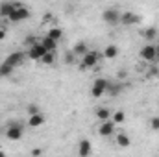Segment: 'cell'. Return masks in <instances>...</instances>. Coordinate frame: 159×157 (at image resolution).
<instances>
[{
  "mask_svg": "<svg viewBox=\"0 0 159 157\" xmlns=\"http://www.w3.org/2000/svg\"><path fill=\"white\" fill-rule=\"evenodd\" d=\"M102 19H104V22L109 24V26H119L120 24V11L115 9V7H107V9H104Z\"/></svg>",
  "mask_w": 159,
  "mask_h": 157,
  "instance_id": "obj_1",
  "label": "cell"
},
{
  "mask_svg": "<svg viewBox=\"0 0 159 157\" xmlns=\"http://www.w3.org/2000/svg\"><path fill=\"white\" fill-rule=\"evenodd\" d=\"M81 57H83V59H81V70H85V69H94V67L98 65V57H100V54H98V52H91V50H87Z\"/></svg>",
  "mask_w": 159,
  "mask_h": 157,
  "instance_id": "obj_2",
  "label": "cell"
},
{
  "mask_svg": "<svg viewBox=\"0 0 159 157\" xmlns=\"http://www.w3.org/2000/svg\"><path fill=\"white\" fill-rule=\"evenodd\" d=\"M139 54H141V57H143L144 61H148V63H154V61H157V57H159L157 46H156V44H146V46H143Z\"/></svg>",
  "mask_w": 159,
  "mask_h": 157,
  "instance_id": "obj_3",
  "label": "cell"
},
{
  "mask_svg": "<svg viewBox=\"0 0 159 157\" xmlns=\"http://www.w3.org/2000/svg\"><path fill=\"white\" fill-rule=\"evenodd\" d=\"M30 17V11L24 7V6H20V4H15V9L11 11V15L7 17L11 22H20V20H26Z\"/></svg>",
  "mask_w": 159,
  "mask_h": 157,
  "instance_id": "obj_4",
  "label": "cell"
},
{
  "mask_svg": "<svg viewBox=\"0 0 159 157\" xmlns=\"http://www.w3.org/2000/svg\"><path fill=\"white\" fill-rule=\"evenodd\" d=\"M22 135H24V129H22V126L20 124H9V128L6 129V137L9 139V141H20L22 139Z\"/></svg>",
  "mask_w": 159,
  "mask_h": 157,
  "instance_id": "obj_5",
  "label": "cell"
},
{
  "mask_svg": "<svg viewBox=\"0 0 159 157\" xmlns=\"http://www.w3.org/2000/svg\"><path fill=\"white\" fill-rule=\"evenodd\" d=\"M107 85H109L107 79H104V78L94 79V85H93V89H91V94H93L94 98H100V96L107 91Z\"/></svg>",
  "mask_w": 159,
  "mask_h": 157,
  "instance_id": "obj_6",
  "label": "cell"
},
{
  "mask_svg": "<svg viewBox=\"0 0 159 157\" xmlns=\"http://www.w3.org/2000/svg\"><path fill=\"white\" fill-rule=\"evenodd\" d=\"M46 52H48V50L44 48L43 43H35V44L30 46V50H28V57H30V59H35V61H41V57H43Z\"/></svg>",
  "mask_w": 159,
  "mask_h": 157,
  "instance_id": "obj_7",
  "label": "cell"
},
{
  "mask_svg": "<svg viewBox=\"0 0 159 157\" xmlns=\"http://www.w3.org/2000/svg\"><path fill=\"white\" fill-rule=\"evenodd\" d=\"M141 22V17L137 15V13H133V11H124V13H120V24H124V26H135V24H139Z\"/></svg>",
  "mask_w": 159,
  "mask_h": 157,
  "instance_id": "obj_8",
  "label": "cell"
},
{
  "mask_svg": "<svg viewBox=\"0 0 159 157\" xmlns=\"http://www.w3.org/2000/svg\"><path fill=\"white\" fill-rule=\"evenodd\" d=\"M113 131H115V122L113 120H102V124L98 126V133L102 135V137H109V135H113Z\"/></svg>",
  "mask_w": 159,
  "mask_h": 157,
  "instance_id": "obj_9",
  "label": "cell"
},
{
  "mask_svg": "<svg viewBox=\"0 0 159 157\" xmlns=\"http://www.w3.org/2000/svg\"><path fill=\"white\" fill-rule=\"evenodd\" d=\"M24 57H26L24 52H11V54L6 57V63H9L11 67H19V65L24 63Z\"/></svg>",
  "mask_w": 159,
  "mask_h": 157,
  "instance_id": "obj_10",
  "label": "cell"
},
{
  "mask_svg": "<svg viewBox=\"0 0 159 157\" xmlns=\"http://www.w3.org/2000/svg\"><path fill=\"white\" fill-rule=\"evenodd\" d=\"M106 59H115L117 56H119V48L115 46V44H107L106 48H104V54H102Z\"/></svg>",
  "mask_w": 159,
  "mask_h": 157,
  "instance_id": "obj_11",
  "label": "cell"
},
{
  "mask_svg": "<svg viewBox=\"0 0 159 157\" xmlns=\"http://www.w3.org/2000/svg\"><path fill=\"white\" fill-rule=\"evenodd\" d=\"M44 124V117L41 113H35V115H30V120H28V126L30 128H39Z\"/></svg>",
  "mask_w": 159,
  "mask_h": 157,
  "instance_id": "obj_12",
  "label": "cell"
},
{
  "mask_svg": "<svg viewBox=\"0 0 159 157\" xmlns=\"http://www.w3.org/2000/svg\"><path fill=\"white\" fill-rule=\"evenodd\" d=\"M13 9H15V4H11V2H2V4H0V17H6V19H7Z\"/></svg>",
  "mask_w": 159,
  "mask_h": 157,
  "instance_id": "obj_13",
  "label": "cell"
},
{
  "mask_svg": "<svg viewBox=\"0 0 159 157\" xmlns=\"http://www.w3.org/2000/svg\"><path fill=\"white\" fill-rule=\"evenodd\" d=\"M78 152H80V155H81V157H87L89 154H91V142L83 139V141L80 142V148H78Z\"/></svg>",
  "mask_w": 159,
  "mask_h": 157,
  "instance_id": "obj_14",
  "label": "cell"
},
{
  "mask_svg": "<svg viewBox=\"0 0 159 157\" xmlns=\"http://www.w3.org/2000/svg\"><path fill=\"white\" fill-rule=\"evenodd\" d=\"M43 44H44V48L48 50V52H56V48H57V41H54V39H50L48 35L44 37V39L41 41Z\"/></svg>",
  "mask_w": 159,
  "mask_h": 157,
  "instance_id": "obj_15",
  "label": "cell"
},
{
  "mask_svg": "<svg viewBox=\"0 0 159 157\" xmlns=\"http://www.w3.org/2000/svg\"><path fill=\"white\" fill-rule=\"evenodd\" d=\"M46 35H48L50 39H54V41H59L61 37H63V30H59V28H50Z\"/></svg>",
  "mask_w": 159,
  "mask_h": 157,
  "instance_id": "obj_16",
  "label": "cell"
},
{
  "mask_svg": "<svg viewBox=\"0 0 159 157\" xmlns=\"http://www.w3.org/2000/svg\"><path fill=\"white\" fill-rule=\"evenodd\" d=\"M143 35H144L146 41H154L156 37H157V30H156L154 26H150V28H146V30L143 32Z\"/></svg>",
  "mask_w": 159,
  "mask_h": 157,
  "instance_id": "obj_17",
  "label": "cell"
},
{
  "mask_svg": "<svg viewBox=\"0 0 159 157\" xmlns=\"http://www.w3.org/2000/svg\"><path fill=\"white\" fill-rule=\"evenodd\" d=\"M85 52H87V44L85 43H76L74 48H72V54L74 56H83Z\"/></svg>",
  "mask_w": 159,
  "mask_h": 157,
  "instance_id": "obj_18",
  "label": "cell"
},
{
  "mask_svg": "<svg viewBox=\"0 0 159 157\" xmlns=\"http://www.w3.org/2000/svg\"><path fill=\"white\" fill-rule=\"evenodd\" d=\"M96 117L100 118V120H107V118L111 117V111L107 107H98L96 109Z\"/></svg>",
  "mask_w": 159,
  "mask_h": 157,
  "instance_id": "obj_19",
  "label": "cell"
},
{
  "mask_svg": "<svg viewBox=\"0 0 159 157\" xmlns=\"http://www.w3.org/2000/svg\"><path fill=\"white\" fill-rule=\"evenodd\" d=\"M13 69H15V67H11L9 63H6V61H4V63L0 65V76H9V74L13 72Z\"/></svg>",
  "mask_w": 159,
  "mask_h": 157,
  "instance_id": "obj_20",
  "label": "cell"
},
{
  "mask_svg": "<svg viewBox=\"0 0 159 157\" xmlns=\"http://www.w3.org/2000/svg\"><path fill=\"white\" fill-rule=\"evenodd\" d=\"M54 59H56V56H54V52H46L43 57H41V61L44 63V65H54Z\"/></svg>",
  "mask_w": 159,
  "mask_h": 157,
  "instance_id": "obj_21",
  "label": "cell"
},
{
  "mask_svg": "<svg viewBox=\"0 0 159 157\" xmlns=\"http://www.w3.org/2000/svg\"><path fill=\"white\" fill-rule=\"evenodd\" d=\"M117 144H119V146H122V148L129 146V137H128V135H124V133H120L119 137H117Z\"/></svg>",
  "mask_w": 159,
  "mask_h": 157,
  "instance_id": "obj_22",
  "label": "cell"
},
{
  "mask_svg": "<svg viewBox=\"0 0 159 157\" xmlns=\"http://www.w3.org/2000/svg\"><path fill=\"white\" fill-rule=\"evenodd\" d=\"M124 120H126L124 111H115V113H113V122H115V124H122Z\"/></svg>",
  "mask_w": 159,
  "mask_h": 157,
  "instance_id": "obj_23",
  "label": "cell"
},
{
  "mask_svg": "<svg viewBox=\"0 0 159 157\" xmlns=\"http://www.w3.org/2000/svg\"><path fill=\"white\" fill-rule=\"evenodd\" d=\"M106 92H109L111 96L119 94V92H120V85H115V83H109V85H107V91H106Z\"/></svg>",
  "mask_w": 159,
  "mask_h": 157,
  "instance_id": "obj_24",
  "label": "cell"
},
{
  "mask_svg": "<svg viewBox=\"0 0 159 157\" xmlns=\"http://www.w3.org/2000/svg\"><path fill=\"white\" fill-rule=\"evenodd\" d=\"M150 126H152V129L159 131V117H154V118H152V120H150Z\"/></svg>",
  "mask_w": 159,
  "mask_h": 157,
  "instance_id": "obj_25",
  "label": "cell"
},
{
  "mask_svg": "<svg viewBox=\"0 0 159 157\" xmlns=\"http://www.w3.org/2000/svg\"><path fill=\"white\" fill-rule=\"evenodd\" d=\"M35 113H39V107L37 105H28V115H35Z\"/></svg>",
  "mask_w": 159,
  "mask_h": 157,
  "instance_id": "obj_26",
  "label": "cell"
},
{
  "mask_svg": "<svg viewBox=\"0 0 159 157\" xmlns=\"http://www.w3.org/2000/svg\"><path fill=\"white\" fill-rule=\"evenodd\" d=\"M26 43H28V44L32 46V44H35L37 41H35V37H34V35H28V37H26Z\"/></svg>",
  "mask_w": 159,
  "mask_h": 157,
  "instance_id": "obj_27",
  "label": "cell"
},
{
  "mask_svg": "<svg viewBox=\"0 0 159 157\" xmlns=\"http://www.w3.org/2000/svg\"><path fill=\"white\" fill-rule=\"evenodd\" d=\"M6 37V30H0V41Z\"/></svg>",
  "mask_w": 159,
  "mask_h": 157,
  "instance_id": "obj_28",
  "label": "cell"
},
{
  "mask_svg": "<svg viewBox=\"0 0 159 157\" xmlns=\"http://www.w3.org/2000/svg\"><path fill=\"white\" fill-rule=\"evenodd\" d=\"M157 54H159V44H157Z\"/></svg>",
  "mask_w": 159,
  "mask_h": 157,
  "instance_id": "obj_29",
  "label": "cell"
}]
</instances>
